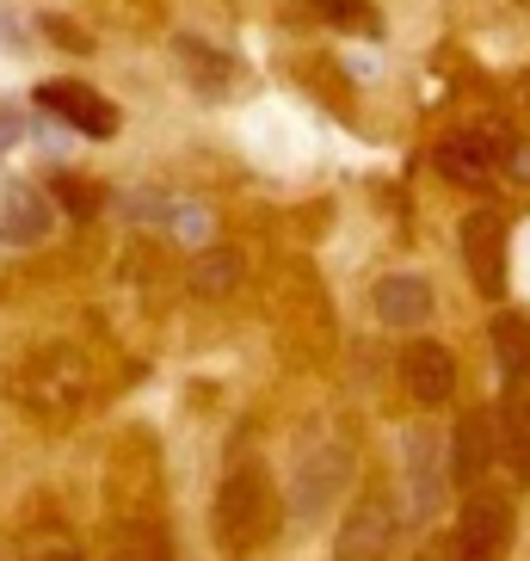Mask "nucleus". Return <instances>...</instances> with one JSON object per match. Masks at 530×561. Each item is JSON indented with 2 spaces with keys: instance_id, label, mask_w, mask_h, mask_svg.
<instances>
[{
  "instance_id": "nucleus-20",
  "label": "nucleus",
  "mask_w": 530,
  "mask_h": 561,
  "mask_svg": "<svg viewBox=\"0 0 530 561\" xmlns=\"http://www.w3.org/2000/svg\"><path fill=\"white\" fill-rule=\"evenodd\" d=\"M173 56H180V68L204 87V93H210V100H222V93H229L234 62L216 50V44H204V37H180V44H173Z\"/></svg>"
},
{
  "instance_id": "nucleus-14",
  "label": "nucleus",
  "mask_w": 530,
  "mask_h": 561,
  "mask_svg": "<svg viewBox=\"0 0 530 561\" xmlns=\"http://www.w3.org/2000/svg\"><path fill=\"white\" fill-rule=\"evenodd\" d=\"M370 309H377L382 328L414 333V328H426V321H431L438 297H431V284L419 278V272H389V278H377V290H370Z\"/></svg>"
},
{
  "instance_id": "nucleus-7",
  "label": "nucleus",
  "mask_w": 530,
  "mask_h": 561,
  "mask_svg": "<svg viewBox=\"0 0 530 561\" xmlns=\"http://www.w3.org/2000/svg\"><path fill=\"white\" fill-rule=\"evenodd\" d=\"M445 462H450V494H481L487 488V469L499 462V426L487 408H463L457 426H450V445H445Z\"/></svg>"
},
{
  "instance_id": "nucleus-18",
  "label": "nucleus",
  "mask_w": 530,
  "mask_h": 561,
  "mask_svg": "<svg viewBox=\"0 0 530 561\" xmlns=\"http://www.w3.org/2000/svg\"><path fill=\"white\" fill-rule=\"evenodd\" d=\"M487 340H494L499 382H530V314L499 309L494 321H487Z\"/></svg>"
},
{
  "instance_id": "nucleus-3",
  "label": "nucleus",
  "mask_w": 530,
  "mask_h": 561,
  "mask_svg": "<svg viewBox=\"0 0 530 561\" xmlns=\"http://www.w3.org/2000/svg\"><path fill=\"white\" fill-rule=\"evenodd\" d=\"M272 328H278V346L297 352V358H321L333 340V302L327 284L309 260H284L278 265V290H272Z\"/></svg>"
},
{
  "instance_id": "nucleus-1",
  "label": "nucleus",
  "mask_w": 530,
  "mask_h": 561,
  "mask_svg": "<svg viewBox=\"0 0 530 561\" xmlns=\"http://www.w3.org/2000/svg\"><path fill=\"white\" fill-rule=\"evenodd\" d=\"M7 396L32 420H74L93 396V364L74 340H32L7 364Z\"/></svg>"
},
{
  "instance_id": "nucleus-21",
  "label": "nucleus",
  "mask_w": 530,
  "mask_h": 561,
  "mask_svg": "<svg viewBox=\"0 0 530 561\" xmlns=\"http://www.w3.org/2000/svg\"><path fill=\"white\" fill-rule=\"evenodd\" d=\"M105 561H173V543H166L161 518H136V525H112V543H105Z\"/></svg>"
},
{
  "instance_id": "nucleus-26",
  "label": "nucleus",
  "mask_w": 530,
  "mask_h": 561,
  "mask_svg": "<svg viewBox=\"0 0 530 561\" xmlns=\"http://www.w3.org/2000/svg\"><path fill=\"white\" fill-rule=\"evenodd\" d=\"M518 7H530V0H518Z\"/></svg>"
},
{
  "instance_id": "nucleus-25",
  "label": "nucleus",
  "mask_w": 530,
  "mask_h": 561,
  "mask_svg": "<svg viewBox=\"0 0 530 561\" xmlns=\"http://www.w3.org/2000/svg\"><path fill=\"white\" fill-rule=\"evenodd\" d=\"M44 561H81V556H68V549H56V556H44Z\"/></svg>"
},
{
  "instance_id": "nucleus-19",
  "label": "nucleus",
  "mask_w": 530,
  "mask_h": 561,
  "mask_svg": "<svg viewBox=\"0 0 530 561\" xmlns=\"http://www.w3.org/2000/svg\"><path fill=\"white\" fill-rule=\"evenodd\" d=\"M290 75H297V81L309 87L327 112L352 117V75L333 62V56H290Z\"/></svg>"
},
{
  "instance_id": "nucleus-10",
  "label": "nucleus",
  "mask_w": 530,
  "mask_h": 561,
  "mask_svg": "<svg viewBox=\"0 0 530 561\" xmlns=\"http://www.w3.org/2000/svg\"><path fill=\"white\" fill-rule=\"evenodd\" d=\"M37 105L50 117H62V124H74L81 136H100V142L124 130V112H117L105 93H93L87 81H44L37 87Z\"/></svg>"
},
{
  "instance_id": "nucleus-11",
  "label": "nucleus",
  "mask_w": 530,
  "mask_h": 561,
  "mask_svg": "<svg viewBox=\"0 0 530 561\" xmlns=\"http://www.w3.org/2000/svg\"><path fill=\"white\" fill-rule=\"evenodd\" d=\"M401 457H407V506H414V518H431L450 494V462L438 457V432L414 426L401 438Z\"/></svg>"
},
{
  "instance_id": "nucleus-2",
  "label": "nucleus",
  "mask_w": 530,
  "mask_h": 561,
  "mask_svg": "<svg viewBox=\"0 0 530 561\" xmlns=\"http://www.w3.org/2000/svg\"><path fill=\"white\" fill-rule=\"evenodd\" d=\"M284 525V494H278V476L265 469L260 457L234 462L222 488H216V506H210V530L222 549H260L272 543Z\"/></svg>"
},
{
  "instance_id": "nucleus-23",
  "label": "nucleus",
  "mask_w": 530,
  "mask_h": 561,
  "mask_svg": "<svg viewBox=\"0 0 530 561\" xmlns=\"http://www.w3.org/2000/svg\"><path fill=\"white\" fill-rule=\"evenodd\" d=\"M50 192H56V204H62L68 216H93V210L105 204V192H100L93 180H81V173H56Z\"/></svg>"
},
{
  "instance_id": "nucleus-15",
  "label": "nucleus",
  "mask_w": 530,
  "mask_h": 561,
  "mask_svg": "<svg viewBox=\"0 0 530 561\" xmlns=\"http://www.w3.org/2000/svg\"><path fill=\"white\" fill-rule=\"evenodd\" d=\"M494 426H499V457H506L512 481H530V382H506Z\"/></svg>"
},
{
  "instance_id": "nucleus-24",
  "label": "nucleus",
  "mask_w": 530,
  "mask_h": 561,
  "mask_svg": "<svg viewBox=\"0 0 530 561\" xmlns=\"http://www.w3.org/2000/svg\"><path fill=\"white\" fill-rule=\"evenodd\" d=\"M37 32L50 37L56 50H68V56H93V32H81L68 13H44V19H37Z\"/></svg>"
},
{
  "instance_id": "nucleus-13",
  "label": "nucleus",
  "mask_w": 530,
  "mask_h": 561,
  "mask_svg": "<svg viewBox=\"0 0 530 561\" xmlns=\"http://www.w3.org/2000/svg\"><path fill=\"white\" fill-rule=\"evenodd\" d=\"M50 222H56V204L44 198L32 180L0 185V241H7V248H37V241H50Z\"/></svg>"
},
{
  "instance_id": "nucleus-12",
  "label": "nucleus",
  "mask_w": 530,
  "mask_h": 561,
  "mask_svg": "<svg viewBox=\"0 0 530 561\" xmlns=\"http://www.w3.org/2000/svg\"><path fill=\"white\" fill-rule=\"evenodd\" d=\"M401 389L419 408H445L457 396V358H450V346H438V340H407L401 346Z\"/></svg>"
},
{
  "instance_id": "nucleus-5",
  "label": "nucleus",
  "mask_w": 530,
  "mask_h": 561,
  "mask_svg": "<svg viewBox=\"0 0 530 561\" xmlns=\"http://www.w3.org/2000/svg\"><path fill=\"white\" fill-rule=\"evenodd\" d=\"M518 537V512H512V494L506 488H481V494L463 500L457 525L445 537V561H506Z\"/></svg>"
},
{
  "instance_id": "nucleus-17",
  "label": "nucleus",
  "mask_w": 530,
  "mask_h": 561,
  "mask_svg": "<svg viewBox=\"0 0 530 561\" xmlns=\"http://www.w3.org/2000/svg\"><path fill=\"white\" fill-rule=\"evenodd\" d=\"M241 278H247V260H241V248H222V241L198 248L192 265H185V284H192L198 297H234Z\"/></svg>"
},
{
  "instance_id": "nucleus-16",
  "label": "nucleus",
  "mask_w": 530,
  "mask_h": 561,
  "mask_svg": "<svg viewBox=\"0 0 530 561\" xmlns=\"http://www.w3.org/2000/svg\"><path fill=\"white\" fill-rule=\"evenodd\" d=\"M431 161H438V173L457 185H487V173H494V142H487V130H457L445 136L438 149H431Z\"/></svg>"
},
{
  "instance_id": "nucleus-8",
  "label": "nucleus",
  "mask_w": 530,
  "mask_h": 561,
  "mask_svg": "<svg viewBox=\"0 0 530 561\" xmlns=\"http://www.w3.org/2000/svg\"><path fill=\"white\" fill-rule=\"evenodd\" d=\"M457 248H463V265H469V284H475L487 302L506 297V216L499 210H469L457 222Z\"/></svg>"
},
{
  "instance_id": "nucleus-4",
  "label": "nucleus",
  "mask_w": 530,
  "mask_h": 561,
  "mask_svg": "<svg viewBox=\"0 0 530 561\" xmlns=\"http://www.w3.org/2000/svg\"><path fill=\"white\" fill-rule=\"evenodd\" d=\"M161 438L149 426H124L117 445L105 450V512L112 525H136V518H154L161 506Z\"/></svg>"
},
{
  "instance_id": "nucleus-9",
  "label": "nucleus",
  "mask_w": 530,
  "mask_h": 561,
  "mask_svg": "<svg viewBox=\"0 0 530 561\" xmlns=\"http://www.w3.org/2000/svg\"><path fill=\"white\" fill-rule=\"evenodd\" d=\"M352 481V450L346 445H321L302 457V469L290 476V512L297 518H321L339 500V488Z\"/></svg>"
},
{
  "instance_id": "nucleus-22",
  "label": "nucleus",
  "mask_w": 530,
  "mask_h": 561,
  "mask_svg": "<svg viewBox=\"0 0 530 561\" xmlns=\"http://www.w3.org/2000/svg\"><path fill=\"white\" fill-rule=\"evenodd\" d=\"M309 13L327 19V25H339V32H365V37L382 32V19H377L370 0H309Z\"/></svg>"
},
{
  "instance_id": "nucleus-6",
  "label": "nucleus",
  "mask_w": 530,
  "mask_h": 561,
  "mask_svg": "<svg viewBox=\"0 0 530 561\" xmlns=\"http://www.w3.org/2000/svg\"><path fill=\"white\" fill-rule=\"evenodd\" d=\"M395 543H401V506L382 481H370L333 530V561H389Z\"/></svg>"
}]
</instances>
